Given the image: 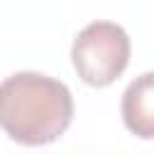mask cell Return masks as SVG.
<instances>
[{
    "instance_id": "6da1fadb",
    "label": "cell",
    "mask_w": 154,
    "mask_h": 154,
    "mask_svg": "<svg viewBox=\"0 0 154 154\" xmlns=\"http://www.w3.org/2000/svg\"><path fill=\"white\" fill-rule=\"evenodd\" d=\"M72 113V94L55 77L24 70L0 82V128L19 144L38 147L58 140L70 128Z\"/></svg>"
},
{
    "instance_id": "7a4b0ae2",
    "label": "cell",
    "mask_w": 154,
    "mask_h": 154,
    "mask_svg": "<svg viewBox=\"0 0 154 154\" xmlns=\"http://www.w3.org/2000/svg\"><path fill=\"white\" fill-rule=\"evenodd\" d=\"M70 58L77 77L84 84L108 87L128 67L130 36L116 22H106V19L89 22L75 36Z\"/></svg>"
},
{
    "instance_id": "3957f363",
    "label": "cell",
    "mask_w": 154,
    "mask_h": 154,
    "mask_svg": "<svg viewBox=\"0 0 154 154\" xmlns=\"http://www.w3.org/2000/svg\"><path fill=\"white\" fill-rule=\"evenodd\" d=\"M120 113L125 128L132 135L142 140L154 137V75L152 72H142L128 84V89L123 91Z\"/></svg>"
}]
</instances>
